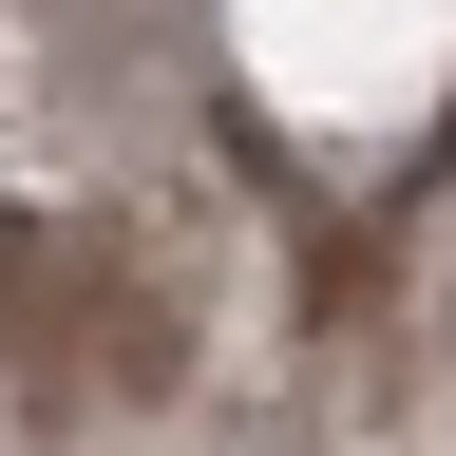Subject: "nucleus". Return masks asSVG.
I'll return each mask as SVG.
<instances>
[{
    "instance_id": "f257e3e1",
    "label": "nucleus",
    "mask_w": 456,
    "mask_h": 456,
    "mask_svg": "<svg viewBox=\"0 0 456 456\" xmlns=\"http://www.w3.org/2000/svg\"><path fill=\"white\" fill-rule=\"evenodd\" d=\"M77 266L95 248H57L38 209H0V380H57V362H77Z\"/></svg>"
}]
</instances>
